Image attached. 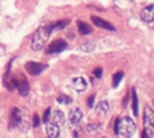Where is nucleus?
<instances>
[{"instance_id":"2","label":"nucleus","mask_w":154,"mask_h":138,"mask_svg":"<svg viewBox=\"0 0 154 138\" xmlns=\"http://www.w3.org/2000/svg\"><path fill=\"white\" fill-rule=\"evenodd\" d=\"M137 131V123L130 117L118 118L115 121V134L122 137H131Z\"/></svg>"},{"instance_id":"19","label":"nucleus","mask_w":154,"mask_h":138,"mask_svg":"<svg viewBox=\"0 0 154 138\" xmlns=\"http://www.w3.org/2000/svg\"><path fill=\"white\" fill-rule=\"evenodd\" d=\"M123 76H125L123 72H116V73H115L114 80H112V85H114V88H116L118 85H119V83H120V80L123 79Z\"/></svg>"},{"instance_id":"6","label":"nucleus","mask_w":154,"mask_h":138,"mask_svg":"<svg viewBox=\"0 0 154 138\" xmlns=\"http://www.w3.org/2000/svg\"><path fill=\"white\" fill-rule=\"evenodd\" d=\"M141 19L146 23L152 24L154 22V4H150L147 7H145L143 10L141 11Z\"/></svg>"},{"instance_id":"25","label":"nucleus","mask_w":154,"mask_h":138,"mask_svg":"<svg viewBox=\"0 0 154 138\" xmlns=\"http://www.w3.org/2000/svg\"><path fill=\"white\" fill-rule=\"evenodd\" d=\"M93 103H95V95H92L88 99V107H93Z\"/></svg>"},{"instance_id":"23","label":"nucleus","mask_w":154,"mask_h":138,"mask_svg":"<svg viewBox=\"0 0 154 138\" xmlns=\"http://www.w3.org/2000/svg\"><path fill=\"white\" fill-rule=\"evenodd\" d=\"M101 76H103V69H101V68H96L95 71H93V77H96V79H100Z\"/></svg>"},{"instance_id":"17","label":"nucleus","mask_w":154,"mask_h":138,"mask_svg":"<svg viewBox=\"0 0 154 138\" xmlns=\"http://www.w3.org/2000/svg\"><path fill=\"white\" fill-rule=\"evenodd\" d=\"M69 23H70V19H64V20H58L57 23H54V24H53V31H54V30H64Z\"/></svg>"},{"instance_id":"14","label":"nucleus","mask_w":154,"mask_h":138,"mask_svg":"<svg viewBox=\"0 0 154 138\" xmlns=\"http://www.w3.org/2000/svg\"><path fill=\"white\" fill-rule=\"evenodd\" d=\"M77 29H79L80 34H82V35H88L92 33V29H91L89 24H87L85 22H81V20L77 22Z\"/></svg>"},{"instance_id":"4","label":"nucleus","mask_w":154,"mask_h":138,"mask_svg":"<svg viewBox=\"0 0 154 138\" xmlns=\"http://www.w3.org/2000/svg\"><path fill=\"white\" fill-rule=\"evenodd\" d=\"M68 48V42L64 39H57L54 41V42H51L50 45H49L48 50H46V53L48 54H54V53H61V52H64L65 49Z\"/></svg>"},{"instance_id":"18","label":"nucleus","mask_w":154,"mask_h":138,"mask_svg":"<svg viewBox=\"0 0 154 138\" xmlns=\"http://www.w3.org/2000/svg\"><path fill=\"white\" fill-rule=\"evenodd\" d=\"M131 108H133V112L134 115H138V96H137V92L135 89L133 91V103H131Z\"/></svg>"},{"instance_id":"12","label":"nucleus","mask_w":154,"mask_h":138,"mask_svg":"<svg viewBox=\"0 0 154 138\" xmlns=\"http://www.w3.org/2000/svg\"><path fill=\"white\" fill-rule=\"evenodd\" d=\"M82 119V111L80 108H75L70 110V114H69V121L72 125H77V123H80V121Z\"/></svg>"},{"instance_id":"1","label":"nucleus","mask_w":154,"mask_h":138,"mask_svg":"<svg viewBox=\"0 0 154 138\" xmlns=\"http://www.w3.org/2000/svg\"><path fill=\"white\" fill-rule=\"evenodd\" d=\"M53 33V24L48 23V24H43L41 26L37 31L34 33L31 38V49L34 52H41L45 45L48 43V39L50 37V34Z\"/></svg>"},{"instance_id":"11","label":"nucleus","mask_w":154,"mask_h":138,"mask_svg":"<svg viewBox=\"0 0 154 138\" xmlns=\"http://www.w3.org/2000/svg\"><path fill=\"white\" fill-rule=\"evenodd\" d=\"M50 119H51V122H54L56 125L62 126L65 123V115L61 110H54L53 114L50 115Z\"/></svg>"},{"instance_id":"8","label":"nucleus","mask_w":154,"mask_h":138,"mask_svg":"<svg viewBox=\"0 0 154 138\" xmlns=\"http://www.w3.org/2000/svg\"><path fill=\"white\" fill-rule=\"evenodd\" d=\"M143 122L147 127L153 129L154 130V111L152 110V107L147 106L145 108V112H143Z\"/></svg>"},{"instance_id":"15","label":"nucleus","mask_w":154,"mask_h":138,"mask_svg":"<svg viewBox=\"0 0 154 138\" xmlns=\"http://www.w3.org/2000/svg\"><path fill=\"white\" fill-rule=\"evenodd\" d=\"M101 127H103V126H101L100 123H88L87 125V131L89 134H96V133H99V131L101 130Z\"/></svg>"},{"instance_id":"21","label":"nucleus","mask_w":154,"mask_h":138,"mask_svg":"<svg viewBox=\"0 0 154 138\" xmlns=\"http://www.w3.org/2000/svg\"><path fill=\"white\" fill-rule=\"evenodd\" d=\"M142 137H143V138H146V137L154 138V130H153V129H150V127H146L143 130V133H142Z\"/></svg>"},{"instance_id":"16","label":"nucleus","mask_w":154,"mask_h":138,"mask_svg":"<svg viewBox=\"0 0 154 138\" xmlns=\"http://www.w3.org/2000/svg\"><path fill=\"white\" fill-rule=\"evenodd\" d=\"M95 43L93 42H84L80 45V50L81 52H85V53H91V52L95 50Z\"/></svg>"},{"instance_id":"7","label":"nucleus","mask_w":154,"mask_h":138,"mask_svg":"<svg viewBox=\"0 0 154 138\" xmlns=\"http://www.w3.org/2000/svg\"><path fill=\"white\" fill-rule=\"evenodd\" d=\"M92 22L96 24L97 27H101V29H104V30H107V31H115V26L112 23H109V22H107V20H104V19H101V18H99V16H92Z\"/></svg>"},{"instance_id":"22","label":"nucleus","mask_w":154,"mask_h":138,"mask_svg":"<svg viewBox=\"0 0 154 138\" xmlns=\"http://www.w3.org/2000/svg\"><path fill=\"white\" fill-rule=\"evenodd\" d=\"M41 125V118L38 114H34V117H32V127L34 129H38Z\"/></svg>"},{"instance_id":"24","label":"nucleus","mask_w":154,"mask_h":138,"mask_svg":"<svg viewBox=\"0 0 154 138\" xmlns=\"http://www.w3.org/2000/svg\"><path fill=\"white\" fill-rule=\"evenodd\" d=\"M50 115H51V110L50 108H48L45 111V115H43V122H49V121H50Z\"/></svg>"},{"instance_id":"3","label":"nucleus","mask_w":154,"mask_h":138,"mask_svg":"<svg viewBox=\"0 0 154 138\" xmlns=\"http://www.w3.org/2000/svg\"><path fill=\"white\" fill-rule=\"evenodd\" d=\"M24 68H26V71L29 72L30 74L38 76V74H41L45 69H48V65L41 64V62H35V61H27L26 65H24Z\"/></svg>"},{"instance_id":"26","label":"nucleus","mask_w":154,"mask_h":138,"mask_svg":"<svg viewBox=\"0 0 154 138\" xmlns=\"http://www.w3.org/2000/svg\"><path fill=\"white\" fill-rule=\"evenodd\" d=\"M23 2H26V3H29V2H30V0H23Z\"/></svg>"},{"instance_id":"13","label":"nucleus","mask_w":154,"mask_h":138,"mask_svg":"<svg viewBox=\"0 0 154 138\" xmlns=\"http://www.w3.org/2000/svg\"><path fill=\"white\" fill-rule=\"evenodd\" d=\"M109 111V103L107 100H101L96 106V114L99 115H106Z\"/></svg>"},{"instance_id":"9","label":"nucleus","mask_w":154,"mask_h":138,"mask_svg":"<svg viewBox=\"0 0 154 138\" xmlns=\"http://www.w3.org/2000/svg\"><path fill=\"white\" fill-rule=\"evenodd\" d=\"M72 87L75 88L76 91H79V92H82V91L87 89L88 84H87V80L84 79V77L79 76V77H75V79L72 80Z\"/></svg>"},{"instance_id":"20","label":"nucleus","mask_w":154,"mask_h":138,"mask_svg":"<svg viewBox=\"0 0 154 138\" xmlns=\"http://www.w3.org/2000/svg\"><path fill=\"white\" fill-rule=\"evenodd\" d=\"M57 102L61 104H70L72 103V98H69L68 95H60L58 98H57Z\"/></svg>"},{"instance_id":"5","label":"nucleus","mask_w":154,"mask_h":138,"mask_svg":"<svg viewBox=\"0 0 154 138\" xmlns=\"http://www.w3.org/2000/svg\"><path fill=\"white\" fill-rule=\"evenodd\" d=\"M16 79V89L19 91V95L26 98L30 92V85H29V81L26 80V77H15Z\"/></svg>"},{"instance_id":"10","label":"nucleus","mask_w":154,"mask_h":138,"mask_svg":"<svg viewBox=\"0 0 154 138\" xmlns=\"http://www.w3.org/2000/svg\"><path fill=\"white\" fill-rule=\"evenodd\" d=\"M46 134L50 138H57L60 136V126L54 122H46Z\"/></svg>"},{"instance_id":"27","label":"nucleus","mask_w":154,"mask_h":138,"mask_svg":"<svg viewBox=\"0 0 154 138\" xmlns=\"http://www.w3.org/2000/svg\"><path fill=\"white\" fill-rule=\"evenodd\" d=\"M152 24H153V29H154V22H153V23H152Z\"/></svg>"}]
</instances>
